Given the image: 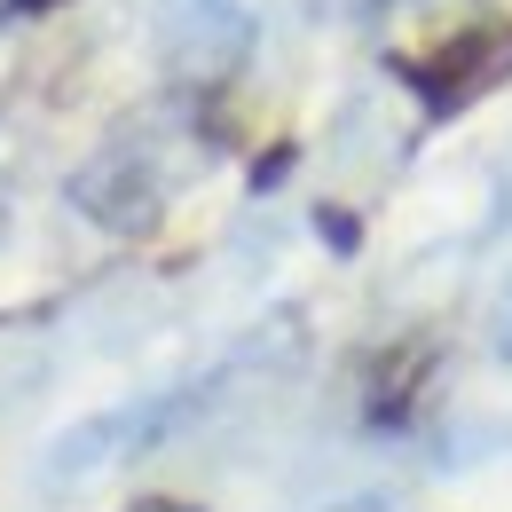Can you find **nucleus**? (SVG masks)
<instances>
[{"instance_id": "obj_1", "label": "nucleus", "mask_w": 512, "mask_h": 512, "mask_svg": "<svg viewBox=\"0 0 512 512\" xmlns=\"http://www.w3.org/2000/svg\"><path fill=\"white\" fill-rule=\"evenodd\" d=\"M253 48V16L245 0H158L150 8V56L182 87H213L245 64Z\"/></svg>"}, {"instance_id": "obj_2", "label": "nucleus", "mask_w": 512, "mask_h": 512, "mask_svg": "<svg viewBox=\"0 0 512 512\" xmlns=\"http://www.w3.org/2000/svg\"><path fill=\"white\" fill-rule=\"evenodd\" d=\"M505 71H512V32H505V24H473V32H457V40H449L442 56H426L410 79L426 87V103H434V111H457V103L489 95Z\"/></svg>"}, {"instance_id": "obj_3", "label": "nucleus", "mask_w": 512, "mask_h": 512, "mask_svg": "<svg viewBox=\"0 0 512 512\" xmlns=\"http://www.w3.org/2000/svg\"><path fill=\"white\" fill-rule=\"evenodd\" d=\"M489 347H497V363H512V284L497 300V316H489Z\"/></svg>"}, {"instance_id": "obj_4", "label": "nucleus", "mask_w": 512, "mask_h": 512, "mask_svg": "<svg viewBox=\"0 0 512 512\" xmlns=\"http://www.w3.org/2000/svg\"><path fill=\"white\" fill-rule=\"evenodd\" d=\"M134 512H190V505H166V497H150V505H134Z\"/></svg>"}, {"instance_id": "obj_5", "label": "nucleus", "mask_w": 512, "mask_h": 512, "mask_svg": "<svg viewBox=\"0 0 512 512\" xmlns=\"http://www.w3.org/2000/svg\"><path fill=\"white\" fill-rule=\"evenodd\" d=\"M8 8H16V0H0V24H8Z\"/></svg>"}]
</instances>
